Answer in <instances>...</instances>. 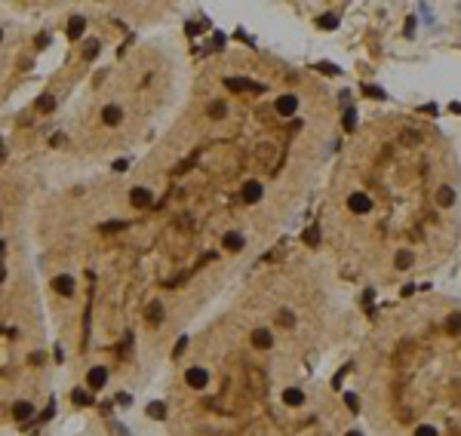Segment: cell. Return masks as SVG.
Listing matches in <instances>:
<instances>
[{"mask_svg":"<svg viewBox=\"0 0 461 436\" xmlns=\"http://www.w3.org/2000/svg\"><path fill=\"white\" fill-rule=\"evenodd\" d=\"M148 415L157 418V421H163V418H166V406H163V403H151V406H148Z\"/></svg>","mask_w":461,"mask_h":436,"instance_id":"obj_20","label":"cell"},{"mask_svg":"<svg viewBox=\"0 0 461 436\" xmlns=\"http://www.w3.org/2000/svg\"><path fill=\"white\" fill-rule=\"evenodd\" d=\"M224 111H227L224 102H212V105H209V117H224Z\"/></svg>","mask_w":461,"mask_h":436,"instance_id":"obj_24","label":"cell"},{"mask_svg":"<svg viewBox=\"0 0 461 436\" xmlns=\"http://www.w3.org/2000/svg\"><path fill=\"white\" fill-rule=\"evenodd\" d=\"M4 154H7V148H4V141H0V160H4Z\"/></svg>","mask_w":461,"mask_h":436,"instance_id":"obj_31","label":"cell"},{"mask_svg":"<svg viewBox=\"0 0 461 436\" xmlns=\"http://www.w3.org/2000/svg\"><path fill=\"white\" fill-rule=\"evenodd\" d=\"M271 344H274V335L267 332V329H255V332H252V347H258V350H271Z\"/></svg>","mask_w":461,"mask_h":436,"instance_id":"obj_5","label":"cell"},{"mask_svg":"<svg viewBox=\"0 0 461 436\" xmlns=\"http://www.w3.org/2000/svg\"><path fill=\"white\" fill-rule=\"evenodd\" d=\"M283 403L295 409V406H301V403H304V393H301L298 387H286V390H283Z\"/></svg>","mask_w":461,"mask_h":436,"instance_id":"obj_11","label":"cell"},{"mask_svg":"<svg viewBox=\"0 0 461 436\" xmlns=\"http://www.w3.org/2000/svg\"><path fill=\"white\" fill-rule=\"evenodd\" d=\"M344 436H363V433H360V430H351V433H344Z\"/></svg>","mask_w":461,"mask_h":436,"instance_id":"obj_32","label":"cell"},{"mask_svg":"<svg viewBox=\"0 0 461 436\" xmlns=\"http://www.w3.org/2000/svg\"><path fill=\"white\" fill-rule=\"evenodd\" d=\"M105 381H108V369H102V366L89 369V375H86V384H89L93 390H102V387H105Z\"/></svg>","mask_w":461,"mask_h":436,"instance_id":"obj_7","label":"cell"},{"mask_svg":"<svg viewBox=\"0 0 461 436\" xmlns=\"http://www.w3.org/2000/svg\"><path fill=\"white\" fill-rule=\"evenodd\" d=\"M148 323H151V326H160V323H163V304H160V301H151V307H148Z\"/></svg>","mask_w":461,"mask_h":436,"instance_id":"obj_13","label":"cell"},{"mask_svg":"<svg viewBox=\"0 0 461 436\" xmlns=\"http://www.w3.org/2000/svg\"><path fill=\"white\" fill-rule=\"evenodd\" d=\"M341 123H344V129L351 132V129L357 126V111H354V108H348V111H344V117H341Z\"/></svg>","mask_w":461,"mask_h":436,"instance_id":"obj_19","label":"cell"},{"mask_svg":"<svg viewBox=\"0 0 461 436\" xmlns=\"http://www.w3.org/2000/svg\"><path fill=\"white\" fill-rule=\"evenodd\" d=\"M246 246V240L240 233H224V249H231V252H240Z\"/></svg>","mask_w":461,"mask_h":436,"instance_id":"obj_14","label":"cell"},{"mask_svg":"<svg viewBox=\"0 0 461 436\" xmlns=\"http://www.w3.org/2000/svg\"><path fill=\"white\" fill-rule=\"evenodd\" d=\"M71 403H77V406H93V396L86 393V390H71Z\"/></svg>","mask_w":461,"mask_h":436,"instance_id":"obj_15","label":"cell"},{"mask_svg":"<svg viewBox=\"0 0 461 436\" xmlns=\"http://www.w3.org/2000/svg\"><path fill=\"white\" fill-rule=\"evenodd\" d=\"M151 200H154V197H151L148 187H132V193H129V203H132L135 209H148Z\"/></svg>","mask_w":461,"mask_h":436,"instance_id":"obj_4","label":"cell"},{"mask_svg":"<svg viewBox=\"0 0 461 436\" xmlns=\"http://www.w3.org/2000/svg\"><path fill=\"white\" fill-rule=\"evenodd\" d=\"M366 95H375V99H384V92H381L378 86H369V89H366Z\"/></svg>","mask_w":461,"mask_h":436,"instance_id":"obj_28","label":"cell"},{"mask_svg":"<svg viewBox=\"0 0 461 436\" xmlns=\"http://www.w3.org/2000/svg\"><path fill=\"white\" fill-rule=\"evenodd\" d=\"M123 227H126L123 221H105V224H102V233H114V230H123Z\"/></svg>","mask_w":461,"mask_h":436,"instance_id":"obj_23","label":"cell"},{"mask_svg":"<svg viewBox=\"0 0 461 436\" xmlns=\"http://www.w3.org/2000/svg\"><path fill=\"white\" fill-rule=\"evenodd\" d=\"M126 169H129L126 160H114V172H126Z\"/></svg>","mask_w":461,"mask_h":436,"instance_id":"obj_26","label":"cell"},{"mask_svg":"<svg viewBox=\"0 0 461 436\" xmlns=\"http://www.w3.org/2000/svg\"><path fill=\"white\" fill-rule=\"evenodd\" d=\"M409 264H412V252H406V249H403V252L397 255V267H403V270H406Z\"/></svg>","mask_w":461,"mask_h":436,"instance_id":"obj_25","label":"cell"},{"mask_svg":"<svg viewBox=\"0 0 461 436\" xmlns=\"http://www.w3.org/2000/svg\"><path fill=\"white\" fill-rule=\"evenodd\" d=\"M243 200H246V203H258V200H261V184H258V181H246Z\"/></svg>","mask_w":461,"mask_h":436,"instance_id":"obj_12","label":"cell"},{"mask_svg":"<svg viewBox=\"0 0 461 436\" xmlns=\"http://www.w3.org/2000/svg\"><path fill=\"white\" fill-rule=\"evenodd\" d=\"M437 203H440V206H452V203H455L452 187H440V190H437Z\"/></svg>","mask_w":461,"mask_h":436,"instance_id":"obj_17","label":"cell"},{"mask_svg":"<svg viewBox=\"0 0 461 436\" xmlns=\"http://www.w3.org/2000/svg\"><path fill=\"white\" fill-rule=\"evenodd\" d=\"M295 111H298V99H295V95H280V99H277V114L292 117Z\"/></svg>","mask_w":461,"mask_h":436,"instance_id":"obj_6","label":"cell"},{"mask_svg":"<svg viewBox=\"0 0 461 436\" xmlns=\"http://www.w3.org/2000/svg\"><path fill=\"white\" fill-rule=\"evenodd\" d=\"M317 25H320L323 31H335V28H338V16L326 13V16H320V19H317Z\"/></svg>","mask_w":461,"mask_h":436,"instance_id":"obj_18","label":"cell"},{"mask_svg":"<svg viewBox=\"0 0 461 436\" xmlns=\"http://www.w3.org/2000/svg\"><path fill=\"white\" fill-rule=\"evenodd\" d=\"M83 28H86V19H83V16H74V19L68 22V37H71V40H80Z\"/></svg>","mask_w":461,"mask_h":436,"instance_id":"obj_10","label":"cell"},{"mask_svg":"<svg viewBox=\"0 0 461 436\" xmlns=\"http://www.w3.org/2000/svg\"><path fill=\"white\" fill-rule=\"evenodd\" d=\"M348 209L354 212V215H366L369 209H372V200L366 193H360V190H354L351 197H348Z\"/></svg>","mask_w":461,"mask_h":436,"instance_id":"obj_1","label":"cell"},{"mask_svg":"<svg viewBox=\"0 0 461 436\" xmlns=\"http://www.w3.org/2000/svg\"><path fill=\"white\" fill-rule=\"evenodd\" d=\"M13 415H16L19 421H28V418L34 415V406H31V403H16V409H13Z\"/></svg>","mask_w":461,"mask_h":436,"instance_id":"obj_16","label":"cell"},{"mask_svg":"<svg viewBox=\"0 0 461 436\" xmlns=\"http://www.w3.org/2000/svg\"><path fill=\"white\" fill-rule=\"evenodd\" d=\"M185 381H188V387H194V390H203V387L209 384V375H206V369L194 366V369H188V372H185Z\"/></svg>","mask_w":461,"mask_h":436,"instance_id":"obj_2","label":"cell"},{"mask_svg":"<svg viewBox=\"0 0 461 436\" xmlns=\"http://www.w3.org/2000/svg\"><path fill=\"white\" fill-rule=\"evenodd\" d=\"M0 40H4V31H0Z\"/></svg>","mask_w":461,"mask_h":436,"instance_id":"obj_33","label":"cell"},{"mask_svg":"<svg viewBox=\"0 0 461 436\" xmlns=\"http://www.w3.org/2000/svg\"><path fill=\"white\" fill-rule=\"evenodd\" d=\"M185 344H188V338H185V335H181V338H178V344H175V350H172V356H178V353H181V350H185Z\"/></svg>","mask_w":461,"mask_h":436,"instance_id":"obj_27","label":"cell"},{"mask_svg":"<svg viewBox=\"0 0 461 436\" xmlns=\"http://www.w3.org/2000/svg\"><path fill=\"white\" fill-rule=\"evenodd\" d=\"M317 68H320V71H326V74H338V68H332V65H326V62H323V65H317Z\"/></svg>","mask_w":461,"mask_h":436,"instance_id":"obj_30","label":"cell"},{"mask_svg":"<svg viewBox=\"0 0 461 436\" xmlns=\"http://www.w3.org/2000/svg\"><path fill=\"white\" fill-rule=\"evenodd\" d=\"M307 243H311V246L317 243V227H311V230H307Z\"/></svg>","mask_w":461,"mask_h":436,"instance_id":"obj_29","label":"cell"},{"mask_svg":"<svg viewBox=\"0 0 461 436\" xmlns=\"http://www.w3.org/2000/svg\"><path fill=\"white\" fill-rule=\"evenodd\" d=\"M37 108H40V111H53V108H56V99H53V95H40V99H37Z\"/></svg>","mask_w":461,"mask_h":436,"instance_id":"obj_22","label":"cell"},{"mask_svg":"<svg viewBox=\"0 0 461 436\" xmlns=\"http://www.w3.org/2000/svg\"><path fill=\"white\" fill-rule=\"evenodd\" d=\"M224 86H227V89H234V92H246V89H252V92H261V89H264L261 83L243 80V77H227V80H224Z\"/></svg>","mask_w":461,"mask_h":436,"instance_id":"obj_3","label":"cell"},{"mask_svg":"<svg viewBox=\"0 0 461 436\" xmlns=\"http://www.w3.org/2000/svg\"><path fill=\"white\" fill-rule=\"evenodd\" d=\"M102 120H105L108 126H117V123L123 120V111H120L117 105H108V108L102 111Z\"/></svg>","mask_w":461,"mask_h":436,"instance_id":"obj_9","label":"cell"},{"mask_svg":"<svg viewBox=\"0 0 461 436\" xmlns=\"http://www.w3.org/2000/svg\"><path fill=\"white\" fill-rule=\"evenodd\" d=\"M99 50H102V46H99V40H89V43H86V50H83V59H86V62H89V59H96V56H99Z\"/></svg>","mask_w":461,"mask_h":436,"instance_id":"obj_21","label":"cell"},{"mask_svg":"<svg viewBox=\"0 0 461 436\" xmlns=\"http://www.w3.org/2000/svg\"><path fill=\"white\" fill-rule=\"evenodd\" d=\"M53 289H56L59 295H65V298H68V295H74V280L62 273V276H56V280H53Z\"/></svg>","mask_w":461,"mask_h":436,"instance_id":"obj_8","label":"cell"}]
</instances>
